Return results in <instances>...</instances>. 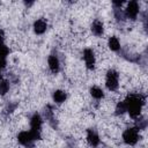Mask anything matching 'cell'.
<instances>
[{
    "label": "cell",
    "mask_w": 148,
    "mask_h": 148,
    "mask_svg": "<svg viewBox=\"0 0 148 148\" xmlns=\"http://www.w3.org/2000/svg\"><path fill=\"white\" fill-rule=\"evenodd\" d=\"M123 140L126 145H130V146L135 145L139 141V130L135 127L125 130L123 133Z\"/></svg>",
    "instance_id": "4"
},
{
    "label": "cell",
    "mask_w": 148,
    "mask_h": 148,
    "mask_svg": "<svg viewBox=\"0 0 148 148\" xmlns=\"http://www.w3.org/2000/svg\"><path fill=\"white\" fill-rule=\"evenodd\" d=\"M87 141L91 147H97L99 145V135H98V133L92 128L87 130Z\"/></svg>",
    "instance_id": "8"
},
{
    "label": "cell",
    "mask_w": 148,
    "mask_h": 148,
    "mask_svg": "<svg viewBox=\"0 0 148 148\" xmlns=\"http://www.w3.org/2000/svg\"><path fill=\"white\" fill-rule=\"evenodd\" d=\"M47 64H49V68L52 73H58L60 71V61H59V58L58 56L56 54H51L47 59Z\"/></svg>",
    "instance_id": "9"
},
{
    "label": "cell",
    "mask_w": 148,
    "mask_h": 148,
    "mask_svg": "<svg viewBox=\"0 0 148 148\" xmlns=\"http://www.w3.org/2000/svg\"><path fill=\"white\" fill-rule=\"evenodd\" d=\"M113 13H114V17L117 21H121V22L125 21V14L120 8H114Z\"/></svg>",
    "instance_id": "17"
},
{
    "label": "cell",
    "mask_w": 148,
    "mask_h": 148,
    "mask_svg": "<svg viewBox=\"0 0 148 148\" xmlns=\"http://www.w3.org/2000/svg\"><path fill=\"white\" fill-rule=\"evenodd\" d=\"M139 3L136 1H130L127 3V7L124 12L125 14V17L127 18H131V20H135L139 15Z\"/></svg>",
    "instance_id": "6"
},
{
    "label": "cell",
    "mask_w": 148,
    "mask_h": 148,
    "mask_svg": "<svg viewBox=\"0 0 148 148\" xmlns=\"http://www.w3.org/2000/svg\"><path fill=\"white\" fill-rule=\"evenodd\" d=\"M16 106H17V103H8V104L6 105V108H5V113H6V114L12 113V112L16 109Z\"/></svg>",
    "instance_id": "19"
},
{
    "label": "cell",
    "mask_w": 148,
    "mask_h": 148,
    "mask_svg": "<svg viewBox=\"0 0 148 148\" xmlns=\"http://www.w3.org/2000/svg\"><path fill=\"white\" fill-rule=\"evenodd\" d=\"M46 28H47V23L44 18H38L37 21H35L34 23V31L37 34V35H42L46 31Z\"/></svg>",
    "instance_id": "11"
},
{
    "label": "cell",
    "mask_w": 148,
    "mask_h": 148,
    "mask_svg": "<svg viewBox=\"0 0 148 148\" xmlns=\"http://www.w3.org/2000/svg\"><path fill=\"white\" fill-rule=\"evenodd\" d=\"M91 31L95 36H102L104 32V25L99 20H95L91 24Z\"/></svg>",
    "instance_id": "12"
},
{
    "label": "cell",
    "mask_w": 148,
    "mask_h": 148,
    "mask_svg": "<svg viewBox=\"0 0 148 148\" xmlns=\"http://www.w3.org/2000/svg\"><path fill=\"white\" fill-rule=\"evenodd\" d=\"M124 103L126 105V112H128L132 118H138L145 104V96L140 94H131L126 97Z\"/></svg>",
    "instance_id": "1"
},
{
    "label": "cell",
    "mask_w": 148,
    "mask_h": 148,
    "mask_svg": "<svg viewBox=\"0 0 148 148\" xmlns=\"http://www.w3.org/2000/svg\"><path fill=\"white\" fill-rule=\"evenodd\" d=\"M8 53H9V49H8L6 45H2V46L0 47V57L6 59V57L8 56Z\"/></svg>",
    "instance_id": "21"
},
{
    "label": "cell",
    "mask_w": 148,
    "mask_h": 148,
    "mask_svg": "<svg viewBox=\"0 0 148 148\" xmlns=\"http://www.w3.org/2000/svg\"><path fill=\"white\" fill-rule=\"evenodd\" d=\"M108 45H109V47H110L111 51L117 52V51L120 50V42H119V39H118L117 37H114V36H112V37L109 38Z\"/></svg>",
    "instance_id": "14"
},
{
    "label": "cell",
    "mask_w": 148,
    "mask_h": 148,
    "mask_svg": "<svg viewBox=\"0 0 148 148\" xmlns=\"http://www.w3.org/2000/svg\"><path fill=\"white\" fill-rule=\"evenodd\" d=\"M17 141L18 143H21L22 146H24L25 148H32L34 145H35V138L34 135L31 134V132H27V131H23V132H20L18 135H17Z\"/></svg>",
    "instance_id": "5"
},
{
    "label": "cell",
    "mask_w": 148,
    "mask_h": 148,
    "mask_svg": "<svg viewBox=\"0 0 148 148\" xmlns=\"http://www.w3.org/2000/svg\"><path fill=\"white\" fill-rule=\"evenodd\" d=\"M126 112V105L123 102H118V104L116 105V114H123Z\"/></svg>",
    "instance_id": "18"
},
{
    "label": "cell",
    "mask_w": 148,
    "mask_h": 148,
    "mask_svg": "<svg viewBox=\"0 0 148 148\" xmlns=\"http://www.w3.org/2000/svg\"><path fill=\"white\" fill-rule=\"evenodd\" d=\"M2 45H5V44H3V31L0 29V47H1Z\"/></svg>",
    "instance_id": "23"
},
{
    "label": "cell",
    "mask_w": 148,
    "mask_h": 148,
    "mask_svg": "<svg viewBox=\"0 0 148 148\" xmlns=\"http://www.w3.org/2000/svg\"><path fill=\"white\" fill-rule=\"evenodd\" d=\"M8 90H9V82L1 77L0 79V95L1 96L6 95L8 92Z\"/></svg>",
    "instance_id": "16"
},
{
    "label": "cell",
    "mask_w": 148,
    "mask_h": 148,
    "mask_svg": "<svg viewBox=\"0 0 148 148\" xmlns=\"http://www.w3.org/2000/svg\"><path fill=\"white\" fill-rule=\"evenodd\" d=\"M90 94H91V96H92L94 98H96V99H101V98L104 97L103 90H102L99 87H96V86H94V87L90 88Z\"/></svg>",
    "instance_id": "15"
},
{
    "label": "cell",
    "mask_w": 148,
    "mask_h": 148,
    "mask_svg": "<svg viewBox=\"0 0 148 148\" xmlns=\"http://www.w3.org/2000/svg\"><path fill=\"white\" fill-rule=\"evenodd\" d=\"M146 126H147V120H146L145 118L138 119V121H136V127H135V128H138V130H145Z\"/></svg>",
    "instance_id": "20"
},
{
    "label": "cell",
    "mask_w": 148,
    "mask_h": 148,
    "mask_svg": "<svg viewBox=\"0 0 148 148\" xmlns=\"http://www.w3.org/2000/svg\"><path fill=\"white\" fill-rule=\"evenodd\" d=\"M105 86L109 90L114 91L118 89L119 86V75L118 72L114 69H109L106 73V77H105Z\"/></svg>",
    "instance_id": "3"
},
{
    "label": "cell",
    "mask_w": 148,
    "mask_h": 148,
    "mask_svg": "<svg viewBox=\"0 0 148 148\" xmlns=\"http://www.w3.org/2000/svg\"><path fill=\"white\" fill-rule=\"evenodd\" d=\"M6 64H7L6 59H5V58H1V57H0V69L5 68V67H6Z\"/></svg>",
    "instance_id": "22"
},
{
    "label": "cell",
    "mask_w": 148,
    "mask_h": 148,
    "mask_svg": "<svg viewBox=\"0 0 148 148\" xmlns=\"http://www.w3.org/2000/svg\"><path fill=\"white\" fill-rule=\"evenodd\" d=\"M66 98H67V94L64 90H56L53 92V101L57 104H61L62 102H65Z\"/></svg>",
    "instance_id": "13"
},
{
    "label": "cell",
    "mask_w": 148,
    "mask_h": 148,
    "mask_svg": "<svg viewBox=\"0 0 148 148\" xmlns=\"http://www.w3.org/2000/svg\"><path fill=\"white\" fill-rule=\"evenodd\" d=\"M83 60L88 69H94L95 67V54L91 49H86L83 51Z\"/></svg>",
    "instance_id": "7"
},
{
    "label": "cell",
    "mask_w": 148,
    "mask_h": 148,
    "mask_svg": "<svg viewBox=\"0 0 148 148\" xmlns=\"http://www.w3.org/2000/svg\"><path fill=\"white\" fill-rule=\"evenodd\" d=\"M42 125H43V119L38 113L32 114V117L30 118V132L34 135L35 140H39L40 139V132H42Z\"/></svg>",
    "instance_id": "2"
},
{
    "label": "cell",
    "mask_w": 148,
    "mask_h": 148,
    "mask_svg": "<svg viewBox=\"0 0 148 148\" xmlns=\"http://www.w3.org/2000/svg\"><path fill=\"white\" fill-rule=\"evenodd\" d=\"M44 116L46 118V120L49 121V124L52 126V127H57V120H56V117H54V111H53V108L51 105H46L45 110H44Z\"/></svg>",
    "instance_id": "10"
}]
</instances>
